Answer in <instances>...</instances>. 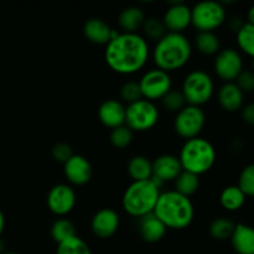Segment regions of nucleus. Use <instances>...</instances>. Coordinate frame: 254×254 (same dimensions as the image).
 I'll return each instance as SVG.
<instances>
[{"mask_svg":"<svg viewBox=\"0 0 254 254\" xmlns=\"http://www.w3.org/2000/svg\"><path fill=\"white\" fill-rule=\"evenodd\" d=\"M192 56V44L188 36L166 32L151 49L150 57L156 68L175 72L185 67Z\"/></svg>","mask_w":254,"mask_h":254,"instance_id":"f03ea898","label":"nucleus"},{"mask_svg":"<svg viewBox=\"0 0 254 254\" xmlns=\"http://www.w3.org/2000/svg\"><path fill=\"white\" fill-rule=\"evenodd\" d=\"M193 44L196 50L205 56H216L221 50V40L216 32H197Z\"/></svg>","mask_w":254,"mask_h":254,"instance_id":"393cba45","label":"nucleus"},{"mask_svg":"<svg viewBox=\"0 0 254 254\" xmlns=\"http://www.w3.org/2000/svg\"><path fill=\"white\" fill-rule=\"evenodd\" d=\"M121 217L113 208L104 207L97 211L91 220V230L96 237L101 240L113 237L119 230Z\"/></svg>","mask_w":254,"mask_h":254,"instance_id":"4468645a","label":"nucleus"},{"mask_svg":"<svg viewBox=\"0 0 254 254\" xmlns=\"http://www.w3.org/2000/svg\"><path fill=\"white\" fill-rule=\"evenodd\" d=\"M242 118L246 123L254 126V102L242 107Z\"/></svg>","mask_w":254,"mask_h":254,"instance_id":"4c0bfd02","label":"nucleus"},{"mask_svg":"<svg viewBox=\"0 0 254 254\" xmlns=\"http://www.w3.org/2000/svg\"><path fill=\"white\" fill-rule=\"evenodd\" d=\"M235 222L227 217H218L211 222L208 227L211 237L217 241H225L231 238L233 231H235Z\"/></svg>","mask_w":254,"mask_h":254,"instance_id":"cd10ccee","label":"nucleus"},{"mask_svg":"<svg viewBox=\"0 0 254 254\" xmlns=\"http://www.w3.org/2000/svg\"><path fill=\"white\" fill-rule=\"evenodd\" d=\"M174 186H175L174 190L176 192L181 193L186 197H190L193 193H196V191L200 188V176L183 170L180 175L176 178V180L174 181Z\"/></svg>","mask_w":254,"mask_h":254,"instance_id":"a878e982","label":"nucleus"},{"mask_svg":"<svg viewBox=\"0 0 254 254\" xmlns=\"http://www.w3.org/2000/svg\"><path fill=\"white\" fill-rule=\"evenodd\" d=\"M76 227L68 218L61 217L55 221L51 226V237L55 242L59 243L68 240V238L76 236Z\"/></svg>","mask_w":254,"mask_h":254,"instance_id":"c85d7f7f","label":"nucleus"},{"mask_svg":"<svg viewBox=\"0 0 254 254\" xmlns=\"http://www.w3.org/2000/svg\"><path fill=\"white\" fill-rule=\"evenodd\" d=\"M216 76L223 82H235L243 71V57L238 50L227 47L217 52L213 61Z\"/></svg>","mask_w":254,"mask_h":254,"instance_id":"9b49d317","label":"nucleus"},{"mask_svg":"<svg viewBox=\"0 0 254 254\" xmlns=\"http://www.w3.org/2000/svg\"><path fill=\"white\" fill-rule=\"evenodd\" d=\"M146 16L145 12L139 6H128L118 16V25L122 32H128V34H134L141 29Z\"/></svg>","mask_w":254,"mask_h":254,"instance_id":"4be33fe9","label":"nucleus"},{"mask_svg":"<svg viewBox=\"0 0 254 254\" xmlns=\"http://www.w3.org/2000/svg\"><path fill=\"white\" fill-rule=\"evenodd\" d=\"M46 203L49 210L59 217H64L73 211L77 203L74 189L68 184H57L50 189Z\"/></svg>","mask_w":254,"mask_h":254,"instance_id":"f8f14e48","label":"nucleus"},{"mask_svg":"<svg viewBox=\"0 0 254 254\" xmlns=\"http://www.w3.org/2000/svg\"><path fill=\"white\" fill-rule=\"evenodd\" d=\"M253 72H254V60H253Z\"/></svg>","mask_w":254,"mask_h":254,"instance_id":"37998d69","label":"nucleus"},{"mask_svg":"<svg viewBox=\"0 0 254 254\" xmlns=\"http://www.w3.org/2000/svg\"><path fill=\"white\" fill-rule=\"evenodd\" d=\"M138 83L143 98L154 103L160 101L169 91L173 89V79L170 73L156 67L144 72Z\"/></svg>","mask_w":254,"mask_h":254,"instance_id":"9d476101","label":"nucleus"},{"mask_svg":"<svg viewBox=\"0 0 254 254\" xmlns=\"http://www.w3.org/2000/svg\"><path fill=\"white\" fill-rule=\"evenodd\" d=\"M1 254H17V253H14V252H5V253H1Z\"/></svg>","mask_w":254,"mask_h":254,"instance_id":"79ce46f5","label":"nucleus"},{"mask_svg":"<svg viewBox=\"0 0 254 254\" xmlns=\"http://www.w3.org/2000/svg\"><path fill=\"white\" fill-rule=\"evenodd\" d=\"M153 213L168 230H185L192 223L195 207L190 197L169 190L160 193Z\"/></svg>","mask_w":254,"mask_h":254,"instance_id":"7ed1b4c3","label":"nucleus"},{"mask_svg":"<svg viewBox=\"0 0 254 254\" xmlns=\"http://www.w3.org/2000/svg\"><path fill=\"white\" fill-rule=\"evenodd\" d=\"M72 155H73V151L69 144L57 143L52 146V158L59 163L64 164Z\"/></svg>","mask_w":254,"mask_h":254,"instance_id":"e433bc0d","label":"nucleus"},{"mask_svg":"<svg viewBox=\"0 0 254 254\" xmlns=\"http://www.w3.org/2000/svg\"><path fill=\"white\" fill-rule=\"evenodd\" d=\"M56 254H92V251L88 243L76 235L59 243Z\"/></svg>","mask_w":254,"mask_h":254,"instance_id":"c756f323","label":"nucleus"},{"mask_svg":"<svg viewBox=\"0 0 254 254\" xmlns=\"http://www.w3.org/2000/svg\"><path fill=\"white\" fill-rule=\"evenodd\" d=\"M227 19V11L222 2L206 0L191 7V26L197 32H215Z\"/></svg>","mask_w":254,"mask_h":254,"instance_id":"0eeeda50","label":"nucleus"},{"mask_svg":"<svg viewBox=\"0 0 254 254\" xmlns=\"http://www.w3.org/2000/svg\"><path fill=\"white\" fill-rule=\"evenodd\" d=\"M243 24H245V22L242 21V19H241V17H232V19L230 20V27H231V30L235 32H237L238 30L243 26Z\"/></svg>","mask_w":254,"mask_h":254,"instance_id":"58836bf2","label":"nucleus"},{"mask_svg":"<svg viewBox=\"0 0 254 254\" xmlns=\"http://www.w3.org/2000/svg\"><path fill=\"white\" fill-rule=\"evenodd\" d=\"M141 30H143V36L145 37L146 41H159L164 35L166 34V29L164 26L161 19H158V17H146L145 21H144L143 26H141Z\"/></svg>","mask_w":254,"mask_h":254,"instance_id":"7c9ffc66","label":"nucleus"},{"mask_svg":"<svg viewBox=\"0 0 254 254\" xmlns=\"http://www.w3.org/2000/svg\"><path fill=\"white\" fill-rule=\"evenodd\" d=\"M160 118V111L154 102L139 99L126 107V126L131 131L141 133L153 129Z\"/></svg>","mask_w":254,"mask_h":254,"instance_id":"6e6552de","label":"nucleus"},{"mask_svg":"<svg viewBox=\"0 0 254 254\" xmlns=\"http://www.w3.org/2000/svg\"><path fill=\"white\" fill-rule=\"evenodd\" d=\"M4 228H5V216L4 213H2V211L0 210V236H1Z\"/></svg>","mask_w":254,"mask_h":254,"instance_id":"a19ab883","label":"nucleus"},{"mask_svg":"<svg viewBox=\"0 0 254 254\" xmlns=\"http://www.w3.org/2000/svg\"><path fill=\"white\" fill-rule=\"evenodd\" d=\"M134 138V133L124 124V126L118 127L113 129L109 135L111 144L117 149H126L131 144Z\"/></svg>","mask_w":254,"mask_h":254,"instance_id":"473e14b6","label":"nucleus"},{"mask_svg":"<svg viewBox=\"0 0 254 254\" xmlns=\"http://www.w3.org/2000/svg\"><path fill=\"white\" fill-rule=\"evenodd\" d=\"M151 49L139 32H119L106 45L104 60L113 72L130 76L140 72L150 59Z\"/></svg>","mask_w":254,"mask_h":254,"instance_id":"f257e3e1","label":"nucleus"},{"mask_svg":"<svg viewBox=\"0 0 254 254\" xmlns=\"http://www.w3.org/2000/svg\"><path fill=\"white\" fill-rule=\"evenodd\" d=\"M233 250L238 254H254V227L245 223L236 225L231 236Z\"/></svg>","mask_w":254,"mask_h":254,"instance_id":"412c9836","label":"nucleus"},{"mask_svg":"<svg viewBox=\"0 0 254 254\" xmlns=\"http://www.w3.org/2000/svg\"><path fill=\"white\" fill-rule=\"evenodd\" d=\"M127 171L133 181H145L153 178V161L144 155H135L128 161Z\"/></svg>","mask_w":254,"mask_h":254,"instance_id":"5701e85b","label":"nucleus"},{"mask_svg":"<svg viewBox=\"0 0 254 254\" xmlns=\"http://www.w3.org/2000/svg\"><path fill=\"white\" fill-rule=\"evenodd\" d=\"M217 101L226 112H237L242 109L245 103V93L236 82H226L218 88Z\"/></svg>","mask_w":254,"mask_h":254,"instance_id":"a211bd4d","label":"nucleus"},{"mask_svg":"<svg viewBox=\"0 0 254 254\" xmlns=\"http://www.w3.org/2000/svg\"><path fill=\"white\" fill-rule=\"evenodd\" d=\"M247 196L243 193V191L238 188L237 185H230L222 190L220 195L221 206L226 211L235 212V211L241 210L246 202Z\"/></svg>","mask_w":254,"mask_h":254,"instance_id":"b1692460","label":"nucleus"},{"mask_svg":"<svg viewBox=\"0 0 254 254\" xmlns=\"http://www.w3.org/2000/svg\"><path fill=\"white\" fill-rule=\"evenodd\" d=\"M237 186L246 196L254 197V164H250L241 171Z\"/></svg>","mask_w":254,"mask_h":254,"instance_id":"72a5a7b5","label":"nucleus"},{"mask_svg":"<svg viewBox=\"0 0 254 254\" xmlns=\"http://www.w3.org/2000/svg\"><path fill=\"white\" fill-rule=\"evenodd\" d=\"M113 29L107 21L99 17L88 19L83 25V35L89 42L94 45H104L106 46L112 40Z\"/></svg>","mask_w":254,"mask_h":254,"instance_id":"6ab92c4d","label":"nucleus"},{"mask_svg":"<svg viewBox=\"0 0 254 254\" xmlns=\"http://www.w3.org/2000/svg\"><path fill=\"white\" fill-rule=\"evenodd\" d=\"M161 107L170 113H178L186 106V99L180 89H171L160 99Z\"/></svg>","mask_w":254,"mask_h":254,"instance_id":"2f4dec72","label":"nucleus"},{"mask_svg":"<svg viewBox=\"0 0 254 254\" xmlns=\"http://www.w3.org/2000/svg\"><path fill=\"white\" fill-rule=\"evenodd\" d=\"M247 22H250V24H253L254 25V5L250 7V10H248L247 12Z\"/></svg>","mask_w":254,"mask_h":254,"instance_id":"ea45409f","label":"nucleus"},{"mask_svg":"<svg viewBox=\"0 0 254 254\" xmlns=\"http://www.w3.org/2000/svg\"><path fill=\"white\" fill-rule=\"evenodd\" d=\"M160 193V186L156 185L151 179L133 181L124 191L122 207L129 216L140 220L154 212Z\"/></svg>","mask_w":254,"mask_h":254,"instance_id":"20e7f679","label":"nucleus"},{"mask_svg":"<svg viewBox=\"0 0 254 254\" xmlns=\"http://www.w3.org/2000/svg\"><path fill=\"white\" fill-rule=\"evenodd\" d=\"M236 84L240 87L243 93H250L254 91V72L251 69H243L236 79Z\"/></svg>","mask_w":254,"mask_h":254,"instance_id":"c9c22d12","label":"nucleus"},{"mask_svg":"<svg viewBox=\"0 0 254 254\" xmlns=\"http://www.w3.org/2000/svg\"><path fill=\"white\" fill-rule=\"evenodd\" d=\"M216 156L217 154L213 144L206 138L197 136L185 140L178 158L184 171L200 176L213 168Z\"/></svg>","mask_w":254,"mask_h":254,"instance_id":"39448f33","label":"nucleus"},{"mask_svg":"<svg viewBox=\"0 0 254 254\" xmlns=\"http://www.w3.org/2000/svg\"><path fill=\"white\" fill-rule=\"evenodd\" d=\"M236 40L241 51L254 59V25L246 21L236 32Z\"/></svg>","mask_w":254,"mask_h":254,"instance_id":"bb28decb","label":"nucleus"},{"mask_svg":"<svg viewBox=\"0 0 254 254\" xmlns=\"http://www.w3.org/2000/svg\"><path fill=\"white\" fill-rule=\"evenodd\" d=\"M121 98L123 103H127V106L143 98L138 81L126 82L121 87Z\"/></svg>","mask_w":254,"mask_h":254,"instance_id":"f704fd0d","label":"nucleus"},{"mask_svg":"<svg viewBox=\"0 0 254 254\" xmlns=\"http://www.w3.org/2000/svg\"><path fill=\"white\" fill-rule=\"evenodd\" d=\"M183 171L180 160L173 154H163L153 161V178L151 180L161 188L165 183L175 181Z\"/></svg>","mask_w":254,"mask_h":254,"instance_id":"2eb2a0df","label":"nucleus"},{"mask_svg":"<svg viewBox=\"0 0 254 254\" xmlns=\"http://www.w3.org/2000/svg\"><path fill=\"white\" fill-rule=\"evenodd\" d=\"M168 228L154 213L139 220V235L145 242L156 243L163 240Z\"/></svg>","mask_w":254,"mask_h":254,"instance_id":"aec40b11","label":"nucleus"},{"mask_svg":"<svg viewBox=\"0 0 254 254\" xmlns=\"http://www.w3.org/2000/svg\"><path fill=\"white\" fill-rule=\"evenodd\" d=\"M64 174L71 185L83 186L91 181L93 169L88 159L79 154H73L64 164Z\"/></svg>","mask_w":254,"mask_h":254,"instance_id":"dca6fc26","label":"nucleus"},{"mask_svg":"<svg viewBox=\"0 0 254 254\" xmlns=\"http://www.w3.org/2000/svg\"><path fill=\"white\" fill-rule=\"evenodd\" d=\"M98 118L104 127L113 130L126 124V106L118 99H107L99 106Z\"/></svg>","mask_w":254,"mask_h":254,"instance_id":"f3484780","label":"nucleus"},{"mask_svg":"<svg viewBox=\"0 0 254 254\" xmlns=\"http://www.w3.org/2000/svg\"><path fill=\"white\" fill-rule=\"evenodd\" d=\"M206 124V113L202 107L186 104L175 114L174 129L176 134L185 140L200 136Z\"/></svg>","mask_w":254,"mask_h":254,"instance_id":"1a4fd4ad","label":"nucleus"},{"mask_svg":"<svg viewBox=\"0 0 254 254\" xmlns=\"http://www.w3.org/2000/svg\"><path fill=\"white\" fill-rule=\"evenodd\" d=\"M181 92L190 106L202 107L208 103L215 94V81L208 72L193 69L189 72L181 84Z\"/></svg>","mask_w":254,"mask_h":254,"instance_id":"423d86ee","label":"nucleus"},{"mask_svg":"<svg viewBox=\"0 0 254 254\" xmlns=\"http://www.w3.org/2000/svg\"><path fill=\"white\" fill-rule=\"evenodd\" d=\"M168 32L184 34L191 26V7L183 1L171 2L161 19Z\"/></svg>","mask_w":254,"mask_h":254,"instance_id":"ddd939ff","label":"nucleus"}]
</instances>
